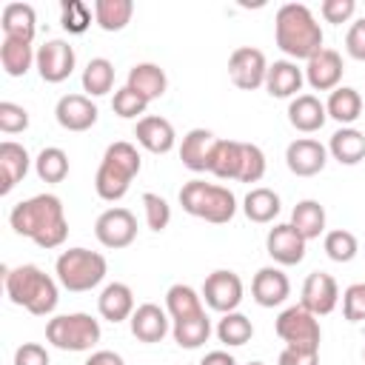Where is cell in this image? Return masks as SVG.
I'll use <instances>...</instances> for the list:
<instances>
[{
    "label": "cell",
    "mask_w": 365,
    "mask_h": 365,
    "mask_svg": "<svg viewBox=\"0 0 365 365\" xmlns=\"http://www.w3.org/2000/svg\"><path fill=\"white\" fill-rule=\"evenodd\" d=\"M9 222L14 234L29 237L40 248H57L68 237V220L60 197L54 194H37L23 202H17L9 214Z\"/></svg>",
    "instance_id": "1"
},
{
    "label": "cell",
    "mask_w": 365,
    "mask_h": 365,
    "mask_svg": "<svg viewBox=\"0 0 365 365\" xmlns=\"http://www.w3.org/2000/svg\"><path fill=\"white\" fill-rule=\"evenodd\" d=\"M274 40L294 60H311L314 54H319L325 48L322 46V29L305 3H285L277 9Z\"/></svg>",
    "instance_id": "2"
},
{
    "label": "cell",
    "mask_w": 365,
    "mask_h": 365,
    "mask_svg": "<svg viewBox=\"0 0 365 365\" xmlns=\"http://www.w3.org/2000/svg\"><path fill=\"white\" fill-rule=\"evenodd\" d=\"M6 294L14 305L34 317H48L57 308V282L37 265H17L6 271Z\"/></svg>",
    "instance_id": "3"
},
{
    "label": "cell",
    "mask_w": 365,
    "mask_h": 365,
    "mask_svg": "<svg viewBox=\"0 0 365 365\" xmlns=\"http://www.w3.org/2000/svg\"><path fill=\"white\" fill-rule=\"evenodd\" d=\"M143 168V160H140V151L125 143V140H117L106 148L103 160H100V168H97V177H94V188H97V197L106 200V202H117L125 197V191L131 188L134 177L140 174Z\"/></svg>",
    "instance_id": "4"
},
{
    "label": "cell",
    "mask_w": 365,
    "mask_h": 365,
    "mask_svg": "<svg viewBox=\"0 0 365 365\" xmlns=\"http://www.w3.org/2000/svg\"><path fill=\"white\" fill-rule=\"evenodd\" d=\"M180 205L185 214L200 217L214 225H225L237 214V197L231 188L205 182V180H188L180 188Z\"/></svg>",
    "instance_id": "5"
},
{
    "label": "cell",
    "mask_w": 365,
    "mask_h": 365,
    "mask_svg": "<svg viewBox=\"0 0 365 365\" xmlns=\"http://www.w3.org/2000/svg\"><path fill=\"white\" fill-rule=\"evenodd\" d=\"M108 265H106V257L97 254V251H88V248H68L57 257L54 262V274H57V282L66 288V291H91L103 282Z\"/></svg>",
    "instance_id": "6"
},
{
    "label": "cell",
    "mask_w": 365,
    "mask_h": 365,
    "mask_svg": "<svg viewBox=\"0 0 365 365\" xmlns=\"http://www.w3.org/2000/svg\"><path fill=\"white\" fill-rule=\"evenodd\" d=\"M46 339L60 351H91L100 342V322L91 314H60L46 322Z\"/></svg>",
    "instance_id": "7"
},
{
    "label": "cell",
    "mask_w": 365,
    "mask_h": 365,
    "mask_svg": "<svg viewBox=\"0 0 365 365\" xmlns=\"http://www.w3.org/2000/svg\"><path fill=\"white\" fill-rule=\"evenodd\" d=\"M274 331L277 336L291 345V348H302V351H319V339H322V331H319V319L305 311L302 305H291L285 308L277 322H274Z\"/></svg>",
    "instance_id": "8"
},
{
    "label": "cell",
    "mask_w": 365,
    "mask_h": 365,
    "mask_svg": "<svg viewBox=\"0 0 365 365\" xmlns=\"http://www.w3.org/2000/svg\"><path fill=\"white\" fill-rule=\"evenodd\" d=\"M265 74H268V60L259 48L254 46H240L231 51L228 57V77L237 88L242 91H254L259 86H265Z\"/></svg>",
    "instance_id": "9"
},
{
    "label": "cell",
    "mask_w": 365,
    "mask_h": 365,
    "mask_svg": "<svg viewBox=\"0 0 365 365\" xmlns=\"http://www.w3.org/2000/svg\"><path fill=\"white\" fill-rule=\"evenodd\" d=\"M94 237L106 248H128L137 237V217L128 208H106L94 222Z\"/></svg>",
    "instance_id": "10"
},
{
    "label": "cell",
    "mask_w": 365,
    "mask_h": 365,
    "mask_svg": "<svg viewBox=\"0 0 365 365\" xmlns=\"http://www.w3.org/2000/svg\"><path fill=\"white\" fill-rule=\"evenodd\" d=\"M202 297H205L208 308H214L220 314H231L242 302V279L225 268L211 271L202 282Z\"/></svg>",
    "instance_id": "11"
},
{
    "label": "cell",
    "mask_w": 365,
    "mask_h": 365,
    "mask_svg": "<svg viewBox=\"0 0 365 365\" xmlns=\"http://www.w3.org/2000/svg\"><path fill=\"white\" fill-rule=\"evenodd\" d=\"M336 302H339V285H336V279L331 274L314 271V274L305 277L302 299H299V305L305 311H311L314 317H325V314H331L336 308Z\"/></svg>",
    "instance_id": "12"
},
{
    "label": "cell",
    "mask_w": 365,
    "mask_h": 365,
    "mask_svg": "<svg viewBox=\"0 0 365 365\" xmlns=\"http://www.w3.org/2000/svg\"><path fill=\"white\" fill-rule=\"evenodd\" d=\"M325 163H328V148L319 140L299 137L285 148V165L297 177H314L325 168Z\"/></svg>",
    "instance_id": "13"
},
{
    "label": "cell",
    "mask_w": 365,
    "mask_h": 365,
    "mask_svg": "<svg viewBox=\"0 0 365 365\" xmlns=\"http://www.w3.org/2000/svg\"><path fill=\"white\" fill-rule=\"evenodd\" d=\"M265 251L279 265H299L305 259V237L291 222H279L268 231Z\"/></svg>",
    "instance_id": "14"
},
{
    "label": "cell",
    "mask_w": 365,
    "mask_h": 365,
    "mask_svg": "<svg viewBox=\"0 0 365 365\" xmlns=\"http://www.w3.org/2000/svg\"><path fill=\"white\" fill-rule=\"evenodd\" d=\"M74 48L66 40H48L37 48V71L46 83H63L74 71Z\"/></svg>",
    "instance_id": "15"
},
{
    "label": "cell",
    "mask_w": 365,
    "mask_h": 365,
    "mask_svg": "<svg viewBox=\"0 0 365 365\" xmlns=\"http://www.w3.org/2000/svg\"><path fill=\"white\" fill-rule=\"evenodd\" d=\"M97 106L86 94H63L54 106V117L66 131H88L97 123Z\"/></svg>",
    "instance_id": "16"
},
{
    "label": "cell",
    "mask_w": 365,
    "mask_h": 365,
    "mask_svg": "<svg viewBox=\"0 0 365 365\" xmlns=\"http://www.w3.org/2000/svg\"><path fill=\"white\" fill-rule=\"evenodd\" d=\"M342 71H345V66H342L339 51L322 48L319 54H314V57L308 60V66H305V80H308V86H311L314 91H334V88H339Z\"/></svg>",
    "instance_id": "17"
},
{
    "label": "cell",
    "mask_w": 365,
    "mask_h": 365,
    "mask_svg": "<svg viewBox=\"0 0 365 365\" xmlns=\"http://www.w3.org/2000/svg\"><path fill=\"white\" fill-rule=\"evenodd\" d=\"M288 294H291V282H288V277H285L279 268H274V265L259 268V271L254 274V279H251V297H254V302L262 305V308H277V305H282V302L288 299Z\"/></svg>",
    "instance_id": "18"
},
{
    "label": "cell",
    "mask_w": 365,
    "mask_h": 365,
    "mask_svg": "<svg viewBox=\"0 0 365 365\" xmlns=\"http://www.w3.org/2000/svg\"><path fill=\"white\" fill-rule=\"evenodd\" d=\"M134 137L137 143L151 151V154H168L177 143V134H174V125L165 120V117H157V114H145L137 120L134 125Z\"/></svg>",
    "instance_id": "19"
},
{
    "label": "cell",
    "mask_w": 365,
    "mask_h": 365,
    "mask_svg": "<svg viewBox=\"0 0 365 365\" xmlns=\"http://www.w3.org/2000/svg\"><path fill=\"white\" fill-rule=\"evenodd\" d=\"M128 322H131V334H134L140 342H148V345H151V342H160V339L168 334V325H171L168 311L160 308V305H154V302L137 305Z\"/></svg>",
    "instance_id": "20"
},
{
    "label": "cell",
    "mask_w": 365,
    "mask_h": 365,
    "mask_svg": "<svg viewBox=\"0 0 365 365\" xmlns=\"http://www.w3.org/2000/svg\"><path fill=\"white\" fill-rule=\"evenodd\" d=\"M328 120V111H325V103L314 94H297L291 103H288V123L302 131V134H314L325 125Z\"/></svg>",
    "instance_id": "21"
},
{
    "label": "cell",
    "mask_w": 365,
    "mask_h": 365,
    "mask_svg": "<svg viewBox=\"0 0 365 365\" xmlns=\"http://www.w3.org/2000/svg\"><path fill=\"white\" fill-rule=\"evenodd\" d=\"M214 145H217V137H214L208 128H191V131L182 137V145H180V160H182V165L191 168V171H208Z\"/></svg>",
    "instance_id": "22"
},
{
    "label": "cell",
    "mask_w": 365,
    "mask_h": 365,
    "mask_svg": "<svg viewBox=\"0 0 365 365\" xmlns=\"http://www.w3.org/2000/svg\"><path fill=\"white\" fill-rule=\"evenodd\" d=\"M302 68L294 63V60H274L268 66V74H265V88L271 97H297V91L302 88Z\"/></svg>",
    "instance_id": "23"
},
{
    "label": "cell",
    "mask_w": 365,
    "mask_h": 365,
    "mask_svg": "<svg viewBox=\"0 0 365 365\" xmlns=\"http://www.w3.org/2000/svg\"><path fill=\"white\" fill-rule=\"evenodd\" d=\"M125 86H128L131 91H137L145 103H151V100H160V97L165 94L168 77H165V71H163L157 63H137V66H131Z\"/></svg>",
    "instance_id": "24"
},
{
    "label": "cell",
    "mask_w": 365,
    "mask_h": 365,
    "mask_svg": "<svg viewBox=\"0 0 365 365\" xmlns=\"http://www.w3.org/2000/svg\"><path fill=\"white\" fill-rule=\"evenodd\" d=\"M31 157L20 143H0V194H9L29 171Z\"/></svg>",
    "instance_id": "25"
},
{
    "label": "cell",
    "mask_w": 365,
    "mask_h": 365,
    "mask_svg": "<svg viewBox=\"0 0 365 365\" xmlns=\"http://www.w3.org/2000/svg\"><path fill=\"white\" fill-rule=\"evenodd\" d=\"M97 311L108 322L131 319V314H134V294H131V288L125 282H108L100 291V297H97Z\"/></svg>",
    "instance_id": "26"
},
{
    "label": "cell",
    "mask_w": 365,
    "mask_h": 365,
    "mask_svg": "<svg viewBox=\"0 0 365 365\" xmlns=\"http://www.w3.org/2000/svg\"><path fill=\"white\" fill-rule=\"evenodd\" d=\"M0 26H3V37L31 43L37 31V14L29 3H6L0 14Z\"/></svg>",
    "instance_id": "27"
},
{
    "label": "cell",
    "mask_w": 365,
    "mask_h": 365,
    "mask_svg": "<svg viewBox=\"0 0 365 365\" xmlns=\"http://www.w3.org/2000/svg\"><path fill=\"white\" fill-rule=\"evenodd\" d=\"M328 154L342 165H356L365 160V134L359 128L342 125L328 140Z\"/></svg>",
    "instance_id": "28"
},
{
    "label": "cell",
    "mask_w": 365,
    "mask_h": 365,
    "mask_svg": "<svg viewBox=\"0 0 365 365\" xmlns=\"http://www.w3.org/2000/svg\"><path fill=\"white\" fill-rule=\"evenodd\" d=\"M165 311H168L171 322H182V319H191L197 314H205L202 297L191 285H182V282H177L165 291Z\"/></svg>",
    "instance_id": "29"
},
{
    "label": "cell",
    "mask_w": 365,
    "mask_h": 365,
    "mask_svg": "<svg viewBox=\"0 0 365 365\" xmlns=\"http://www.w3.org/2000/svg\"><path fill=\"white\" fill-rule=\"evenodd\" d=\"M242 168V143L240 140H217L208 171L220 180H240Z\"/></svg>",
    "instance_id": "30"
},
{
    "label": "cell",
    "mask_w": 365,
    "mask_h": 365,
    "mask_svg": "<svg viewBox=\"0 0 365 365\" xmlns=\"http://www.w3.org/2000/svg\"><path fill=\"white\" fill-rule=\"evenodd\" d=\"M31 63H37V54L31 51V43L26 40H11V37H3L0 43V66L9 77H23Z\"/></svg>",
    "instance_id": "31"
},
{
    "label": "cell",
    "mask_w": 365,
    "mask_h": 365,
    "mask_svg": "<svg viewBox=\"0 0 365 365\" xmlns=\"http://www.w3.org/2000/svg\"><path fill=\"white\" fill-rule=\"evenodd\" d=\"M325 111H328V117H334L336 123L351 125V123L362 114V97H359L356 88H351V86H339V88H334V91L328 94Z\"/></svg>",
    "instance_id": "32"
},
{
    "label": "cell",
    "mask_w": 365,
    "mask_h": 365,
    "mask_svg": "<svg viewBox=\"0 0 365 365\" xmlns=\"http://www.w3.org/2000/svg\"><path fill=\"white\" fill-rule=\"evenodd\" d=\"M279 194L277 191H271V188H265V185H259V188H251L248 194H245V200H242V211H245V217L251 220V222H271L277 214H279Z\"/></svg>",
    "instance_id": "33"
},
{
    "label": "cell",
    "mask_w": 365,
    "mask_h": 365,
    "mask_svg": "<svg viewBox=\"0 0 365 365\" xmlns=\"http://www.w3.org/2000/svg\"><path fill=\"white\" fill-rule=\"evenodd\" d=\"M291 225L308 240H317L325 231V208L317 200H299L291 211Z\"/></svg>",
    "instance_id": "34"
},
{
    "label": "cell",
    "mask_w": 365,
    "mask_h": 365,
    "mask_svg": "<svg viewBox=\"0 0 365 365\" xmlns=\"http://www.w3.org/2000/svg\"><path fill=\"white\" fill-rule=\"evenodd\" d=\"M134 3L131 0H97L94 3V20L103 31H123L131 23Z\"/></svg>",
    "instance_id": "35"
},
{
    "label": "cell",
    "mask_w": 365,
    "mask_h": 365,
    "mask_svg": "<svg viewBox=\"0 0 365 365\" xmlns=\"http://www.w3.org/2000/svg\"><path fill=\"white\" fill-rule=\"evenodd\" d=\"M171 334H174V342H177L180 348L194 351V348H200V345L208 342V336H211V319H208V314H197V317H191V319L174 322Z\"/></svg>",
    "instance_id": "36"
},
{
    "label": "cell",
    "mask_w": 365,
    "mask_h": 365,
    "mask_svg": "<svg viewBox=\"0 0 365 365\" xmlns=\"http://www.w3.org/2000/svg\"><path fill=\"white\" fill-rule=\"evenodd\" d=\"M217 336H220L222 345L240 348L254 336V325H251V319L245 314L231 311V314H222V319L217 322Z\"/></svg>",
    "instance_id": "37"
},
{
    "label": "cell",
    "mask_w": 365,
    "mask_h": 365,
    "mask_svg": "<svg viewBox=\"0 0 365 365\" xmlns=\"http://www.w3.org/2000/svg\"><path fill=\"white\" fill-rule=\"evenodd\" d=\"M114 86V66L106 57H94L88 60V66L83 68V91H88L91 97H103L108 94Z\"/></svg>",
    "instance_id": "38"
},
{
    "label": "cell",
    "mask_w": 365,
    "mask_h": 365,
    "mask_svg": "<svg viewBox=\"0 0 365 365\" xmlns=\"http://www.w3.org/2000/svg\"><path fill=\"white\" fill-rule=\"evenodd\" d=\"M34 171L43 182H63L68 177V154L57 145H48L37 154L34 160Z\"/></svg>",
    "instance_id": "39"
},
{
    "label": "cell",
    "mask_w": 365,
    "mask_h": 365,
    "mask_svg": "<svg viewBox=\"0 0 365 365\" xmlns=\"http://www.w3.org/2000/svg\"><path fill=\"white\" fill-rule=\"evenodd\" d=\"M322 245H325V254H328L334 262H351V259L356 257V251H359L356 237H354L351 231H345V228L328 231Z\"/></svg>",
    "instance_id": "40"
},
{
    "label": "cell",
    "mask_w": 365,
    "mask_h": 365,
    "mask_svg": "<svg viewBox=\"0 0 365 365\" xmlns=\"http://www.w3.org/2000/svg\"><path fill=\"white\" fill-rule=\"evenodd\" d=\"M60 23L68 34H83L91 26V9L83 0H63L60 6Z\"/></svg>",
    "instance_id": "41"
},
{
    "label": "cell",
    "mask_w": 365,
    "mask_h": 365,
    "mask_svg": "<svg viewBox=\"0 0 365 365\" xmlns=\"http://www.w3.org/2000/svg\"><path fill=\"white\" fill-rule=\"evenodd\" d=\"M143 208H145V225L151 231H165L168 228V222H171V205L160 194L145 191L143 194Z\"/></svg>",
    "instance_id": "42"
},
{
    "label": "cell",
    "mask_w": 365,
    "mask_h": 365,
    "mask_svg": "<svg viewBox=\"0 0 365 365\" xmlns=\"http://www.w3.org/2000/svg\"><path fill=\"white\" fill-rule=\"evenodd\" d=\"M111 108H114V114H117V117H123V120H134V117L145 114L148 103H145L137 91H131L128 86H123V88H117V91H114Z\"/></svg>",
    "instance_id": "43"
},
{
    "label": "cell",
    "mask_w": 365,
    "mask_h": 365,
    "mask_svg": "<svg viewBox=\"0 0 365 365\" xmlns=\"http://www.w3.org/2000/svg\"><path fill=\"white\" fill-rule=\"evenodd\" d=\"M265 177V154L254 143H242V168L240 182H259Z\"/></svg>",
    "instance_id": "44"
},
{
    "label": "cell",
    "mask_w": 365,
    "mask_h": 365,
    "mask_svg": "<svg viewBox=\"0 0 365 365\" xmlns=\"http://www.w3.org/2000/svg\"><path fill=\"white\" fill-rule=\"evenodd\" d=\"M342 314L348 322H365V282H354L342 291Z\"/></svg>",
    "instance_id": "45"
},
{
    "label": "cell",
    "mask_w": 365,
    "mask_h": 365,
    "mask_svg": "<svg viewBox=\"0 0 365 365\" xmlns=\"http://www.w3.org/2000/svg\"><path fill=\"white\" fill-rule=\"evenodd\" d=\"M29 128V111L17 103L3 100L0 103V131L3 134H20Z\"/></svg>",
    "instance_id": "46"
},
{
    "label": "cell",
    "mask_w": 365,
    "mask_h": 365,
    "mask_svg": "<svg viewBox=\"0 0 365 365\" xmlns=\"http://www.w3.org/2000/svg\"><path fill=\"white\" fill-rule=\"evenodd\" d=\"M319 11H322V17H325L328 23H345V20L354 17L356 3H354V0H322Z\"/></svg>",
    "instance_id": "47"
},
{
    "label": "cell",
    "mask_w": 365,
    "mask_h": 365,
    "mask_svg": "<svg viewBox=\"0 0 365 365\" xmlns=\"http://www.w3.org/2000/svg\"><path fill=\"white\" fill-rule=\"evenodd\" d=\"M345 51H348L354 60L365 63V17H359V20L348 29V34H345Z\"/></svg>",
    "instance_id": "48"
},
{
    "label": "cell",
    "mask_w": 365,
    "mask_h": 365,
    "mask_svg": "<svg viewBox=\"0 0 365 365\" xmlns=\"http://www.w3.org/2000/svg\"><path fill=\"white\" fill-rule=\"evenodd\" d=\"M14 365H48V351L40 342H23L14 351Z\"/></svg>",
    "instance_id": "49"
},
{
    "label": "cell",
    "mask_w": 365,
    "mask_h": 365,
    "mask_svg": "<svg viewBox=\"0 0 365 365\" xmlns=\"http://www.w3.org/2000/svg\"><path fill=\"white\" fill-rule=\"evenodd\" d=\"M277 365H319V351H302V348L285 345Z\"/></svg>",
    "instance_id": "50"
},
{
    "label": "cell",
    "mask_w": 365,
    "mask_h": 365,
    "mask_svg": "<svg viewBox=\"0 0 365 365\" xmlns=\"http://www.w3.org/2000/svg\"><path fill=\"white\" fill-rule=\"evenodd\" d=\"M86 365H125V362H123V356L114 354V351H94V354L86 359Z\"/></svg>",
    "instance_id": "51"
},
{
    "label": "cell",
    "mask_w": 365,
    "mask_h": 365,
    "mask_svg": "<svg viewBox=\"0 0 365 365\" xmlns=\"http://www.w3.org/2000/svg\"><path fill=\"white\" fill-rule=\"evenodd\" d=\"M200 365H237V359H234L228 351H208V354L200 359Z\"/></svg>",
    "instance_id": "52"
},
{
    "label": "cell",
    "mask_w": 365,
    "mask_h": 365,
    "mask_svg": "<svg viewBox=\"0 0 365 365\" xmlns=\"http://www.w3.org/2000/svg\"><path fill=\"white\" fill-rule=\"evenodd\" d=\"M248 365H265V362H248Z\"/></svg>",
    "instance_id": "53"
},
{
    "label": "cell",
    "mask_w": 365,
    "mask_h": 365,
    "mask_svg": "<svg viewBox=\"0 0 365 365\" xmlns=\"http://www.w3.org/2000/svg\"><path fill=\"white\" fill-rule=\"evenodd\" d=\"M362 359H365V351H362Z\"/></svg>",
    "instance_id": "54"
}]
</instances>
